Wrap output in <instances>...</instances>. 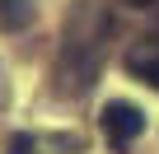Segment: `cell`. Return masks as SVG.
<instances>
[{"label":"cell","instance_id":"1","mask_svg":"<svg viewBox=\"0 0 159 154\" xmlns=\"http://www.w3.org/2000/svg\"><path fill=\"white\" fill-rule=\"evenodd\" d=\"M98 126H103V135H108V145H112V149H131V145H136V135L145 131V112H140L136 103L112 98V103L98 112Z\"/></svg>","mask_w":159,"mask_h":154},{"label":"cell","instance_id":"2","mask_svg":"<svg viewBox=\"0 0 159 154\" xmlns=\"http://www.w3.org/2000/svg\"><path fill=\"white\" fill-rule=\"evenodd\" d=\"M38 19V5L33 0H0V28L5 33H19Z\"/></svg>","mask_w":159,"mask_h":154},{"label":"cell","instance_id":"3","mask_svg":"<svg viewBox=\"0 0 159 154\" xmlns=\"http://www.w3.org/2000/svg\"><path fill=\"white\" fill-rule=\"evenodd\" d=\"M126 70L140 75L150 89H159V56H154V51H131V56H126Z\"/></svg>","mask_w":159,"mask_h":154},{"label":"cell","instance_id":"4","mask_svg":"<svg viewBox=\"0 0 159 154\" xmlns=\"http://www.w3.org/2000/svg\"><path fill=\"white\" fill-rule=\"evenodd\" d=\"M10 154H38V140L28 131H19V135H10Z\"/></svg>","mask_w":159,"mask_h":154},{"label":"cell","instance_id":"5","mask_svg":"<svg viewBox=\"0 0 159 154\" xmlns=\"http://www.w3.org/2000/svg\"><path fill=\"white\" fill-rule=\"evenodd\" d=\"M126 5H140V10H145V5H154V0H126Z\"/></svg>","mask_w":159,"mask_h":154}]
</instances>
